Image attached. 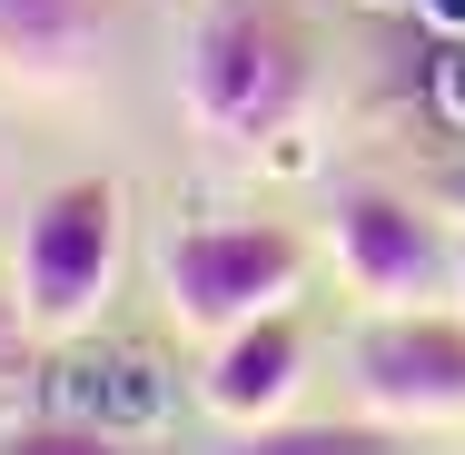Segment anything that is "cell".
Listing matches in <instances>:
<instances>
[{
	"instance_id": "1",
	"label": "cell",
	"mask_w": 465,
	"mask_h": 455,
	"mask_svg": "<svg viewBox=\"0 0 465 455\" xmlns=\"http://www.w3.org/2000/svg\"><path fill=\"white\" fill-rule=\"evenodd\" d=\"M179 99L198 119V139L268 149L317 99V30L297 20V0H198L188 10Z\"/></svg>"
},
{
	"instance_id": "2",
	"label": "cell",
	"mask_w": 465,
	"mask_h": 455,
	"mask_svg": "<svg viewBox=\"0 0 465 455\" xmlns=\"http://www.w3.org/2000/svg\"><path fill=\"white\" fill-rule=\"evenodd\" d=\"M119 258H129L119 179H60L20 228V317H30V337H90L99 307L119 297Z\"/></svg>"
},
{
	"instance_id": "3",
	"label": "cell",
	"mask_w": 465,
	"mask_h": 455,
	"mask_svg": "<svg viewBox=\"0 0 465 455\" xmlns=\"http://www.w3.org/2000/svg\"><path fill=\"white\" fill-rule=\"evenodd\" d=\"M307 277V238L278 228V218H208V228H179L169 258H159V287H169V327L188 337H228L248 317H268L297 297Z\"/></svg>"
},
{
	"instance_id": "4",
	"label": "cell",
	"mask_w": 465,
	"mask_h": 455,
	"mask_svg": "<svg viewBox=\"0 0 465 455\" xmlns=\"http://www.w3.org/2000/svg\"><path fill=\"white\" fill-rule=\"evenodd\" d=\"M327 228H337V268H347V287L376 297V307H436V297L456 287V268H465V248L446 238V218H426L406 188H376V179L337 188Z\"/></svg>"
},
{
	"instance_id": "5",
	"label": "cell",
	"mask_w": 465,
	"mask_h": 455,
	"mask_svg": "<svg viewBox=\"0 0 465 455\" xmlns=\"http://www.w3.org/2000/svg\"><path fill=\"white\" fill-rule=\"evenodd\" d=\"M357 406L386 426H456L465 416V317L446 307H386L376 327H357Z\"/></svg>"
},
{
	"instance_id": "6",
	"label": "cell",
	"mask_w": 465,
	"mask_h": 455,
	"mask_svg": "<svg viewBox=\"0 0 465 455\" xmlns=\"http://www.w3.org/2000/svg\"><path fill=\"white\" fill-rule=\"evenodd\" d=\"M109 30H119V0H0V80L30 99L80 90Z\"/></svg>"
},
{
	"instance_id": "7",
	"label": "cell",
	"mask_w": 465,
	"mask_h": 455,
	"mask_svg": "<svg viewBox=\"0 0 465 455\" xmlns=\"http://www.w3.org/2000/svg\"><path fill=\"white\" fill-rule=\"evenodd\" d=\"M297 366H307V337H297L287 307H268V317L228 327V337L208 347L198 396H208V416H228V426H268L287 396H297Z\"/></svg>"
},
{
	"instance_id": "8",
	"label": "cell",
	"mask_w": 465,
	"mask_h": 455,
	"mask_svg": "<svg viewBox=\"0 0 465 455\" xmlns=\"http://www.w3.org/2000/svg\"><path fill=\"white\" fill-rule=\"evenodd\" d=\"M50 406L129 436V426H149V416L169 406V386H159V366H149V357H70L60 376H50Z\"/></svg>"
},
{
	"instance_id": "9",
	"label": "cell",
	"mask_w": 465,
	"mask_h": 455,
	"mask_svg": "<svg viewBox=\"0 0 465 455\" xmlns=\"http://www.w3.org/2000/svg\"><path fill=\"white\" fill-rule=\"evenodd\" d=\"M218 455H406V426L386 416H317V426H248Z\"/></svg>"
},
{
	"instance_id": "10",
	"label": "cell",
	"mask_w": 465,
	"mask_h": 455,
	"mask_svg": "<svg viewBox=\"0 0 465 455\" xmlns=\"http://www.w3.org/2000/svg\"><path fill=\"white\" fill-rule=\"evenodd\" d=\"M0 455H139L119 426H90V416H60V406H40L30 426H10Z\"/></svg>"
},
{
	"instance_id": "11",
	"label": "cell",
	"mask_w": 465,
	"mask_h": 455,
	"mask_svg": "<svg viewBox=\"0 0 465 455\" xmlns=\"http://www.w3.org/2000/svg\"><path fill=\"white\" fill-rule=\"evenodd\" d=\"M30 347H40V337H30V317H20V297H0V396L30 376Z\"/></svg>"
},
{
	"instance_id": "12",
	"label": "cell",
	"mask_w": 465,
	"mask_h": 455,
	"mask_svg": "<svg viewBox=\"0 0 465 455\" xmlns=\"http://www.w3.org/2000/svg\"><path fill=\"white\" fill-rule=\"evenodd\" d=\"M436 109H446V119L465 129V30L446 40V50H436Z\"/></svg>"
},
{
	"instance_id": "13",
	"label": "cell",
	"mask_w": 465,
	"mask_h": 455,
	"mask_svg": "<svg viewBox=\"0 0 465 455\" xmlns=\"http://www.w3.org/2000/svg\"><path fill=\"white\" fill-rule=\"evenodd\" d=\"M426 20L436 30H465V0H426Z\"/></svg>"
},
{
	"instance_id": "14",
	"label": "cell",
	"mask_w": 465,
	"mask_h": 455,
	"mask_svg": "<svg viewBox=\"0 0 465 455\" xmlns=\"http://www.w3.org/2000/svg\"><path fill=\"white\" fill-rule=\"evenodd\" d=\"M436 198H446V208L465 218V169H446V179H436Z\"/></svg>"
},
{
	"instance_id": "15",
	"label": "cell",
	"mask_w": 465,
	"mask_h": 455,
	"mask_svg": "<svg viewBox=\"0 0 465 455\" xmlns=\"http://www.w3.org/2000/svg\"><path fill=\"white\" fill-rule=\"evenodd\" d=\"M376 10H426V0H376Z\"/></svg>"
},
{
	"instance_id": "16",
	"label": "cell",
	"mask_w": 465,
	"mask_h": 455,
	"mask_svg": "<svg viewBox=\"0 0 465 455\" xmlns=\"http://www.w3.org/2000/svg\"><path fill=\"white\" fill-rule=\"evenodd\" d=\"M456 297H465V268H456Z\"/></svg>"
}]
</instances>
